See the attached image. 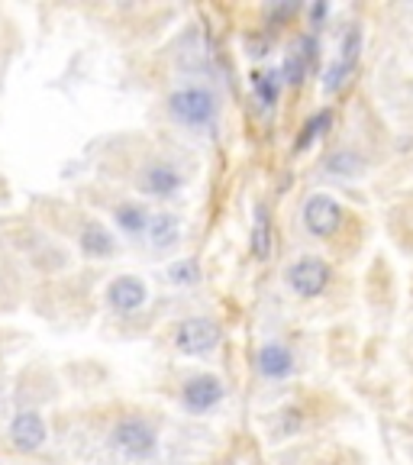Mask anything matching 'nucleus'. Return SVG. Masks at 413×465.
<instances>
[{
	"instance_id": "1",
	"label": "nucleus",
	"mask_w": 413,
	"mask_h": 465,
	"mask_svg": "<svg viewBox=\"0 0 413 465\" xmlns=\"http://www.w3.org/2000/svg\"><path fill=\"white\" fill-rule=\"evenodd\" d=\"M169 110L184 126H206L216 116V97L206 87H181L169 97Z\"/></svg>"
},
{
	"instance_id": "2",
	"label": "nucleus",
	"mask_w": 413,
	"mask_h": 465,
	"mask_svg": "<svg viewBox=\"0 0 413 465\" xmlns=\"http://www.w3.org/2000/svg\"><path fill=\"white\" fill-rule=\"evenodd\" d=\"M114 446L130 459H149L159 446V433L146 417H123L110 433Z\"/></svg>"
},
{
	"instance_id": "3",
	"label": "nucleus",
	"mask_w": 413,
	"mask_h": 465,
	"mask_svg": "<svg viewBox=\"0 0 413 465\" xmlns=\"http://www.w3.org/2000/svg\"><path fill=\"white\" fill-rule=\"evenodd\" d=\"M223 340V330L216 320L210 317H191L181 320L175 330V349L181 356H206L214 352Z\"/></svg>"
},
{
	"instance_id": "4",
	"label": "nucleus",
	"mask_w": 413,
	"mask_h": 465,
	"mask_svg": "<svg viewBox=\"0 0 413 465\" xmlns=\"http://www.w3.org/2000/svg\"><path fill=\"white\" fill-rule=\"evenodd\" d=\"M359 55H362V30L359 26H349V30L343 32V42H339L336 62L329 65L326 75H323V87H326L329 94L345 85V78L353 75L355 65H359Z\"/></svg>"
},
{
	"instance_id": "5",
	"label": "nucleus",
	"mask_w": 413,
	"mask_h": 465,
	"mask_svg": "<svg viewBox=\"0 0 413 465\" xmlns=\"http://www.w3.org/2000/svg\"><path fill=\"white\" fill-rule=\"evenodd\" d=\"M288 285L294 295L300 297H317L326 291L329 285V265L317 256H304L288 269Z\"/></svg>"
},
{
	"instance_id": "6",
	"label": "nucleus",
	"mask_w": 413,
	"mask_h": 465,
	"mask_svg": "<svg viewBox=\"0 0 413 465\" xmlns=\"http://www.w3.org/2000/svg\"><path fill=\"white\" fill-rule=\"evenodd\" d=\"M343 223V207H339L336 197H329V194H314V197H307L304 204V226L314 236L326 240L333 232L339 230Z\"/></svg>"
},
{
	"instance_id": "7",
	"label": "nucleus",
	"mask_w": 413,
	"mask_h": 465,
	"mask_svg": "<svg viewBox=\"0 0 413 465\" xmlns=\"http://www.w3.org/2000/svg\"><path fill=\"white\" fill-rule=\"evenodd\" d=\"M223 381L216 378V375H197V378H191L188 385L181 388V401L188 411L194 414H204L210 411V407H216V404L223 401Z\"/></svg>"
},
{
	"instance_id": "8",
	"label": "nucleus",
	"mask_w": 413,
	"mask_h": 465,
	"mask_svg": "<svg viewBox=\"0 0 413 465\" xmlns=\"http://www.w3.org/2000/svg\"><path fill=\"white\" fill-rule=\"evenodd\" d=\"M49 430H46V420L39 417L36 411H23L16 414L10 420V442H14L20 452H36L42 450V442H46Z\"/></svg>"
},
{
	"instance_id": "9",
	"label": "nucleus",
	"mask_w": 413,
	"mask_h": 465,
	"mask_svg": "<svg viewBox=\"0 0 413 465\" xmlns=\"http://www.w3.org/2000/svg\"><path fill=\"white\" fill-rule=\"evenodd\" d=\"M107 301L110 307L120 310V314H133V310H139L149 301V287L146 281L136 278V275H120V278L110 281Z\"/></svg>"
},
{
	"instance_id": "10",
	"label": "nucleus",
	"mask_w": 413,
	"mask_h": 465,
	"mask_svg": "<svg viewBox=\"0 0 413 465\" xmlns=\"http://www.w3.org/2000/svg\"><path fill=\"white\" fill-rule=\"evenodd\" d=\"M136 185H139V191H142V194H155V197H169V194L181 191L184 178H181V171L171 169V165L155 162V165H149V169L142 171V175H139Z\"/></svg>"
},
{
	"instance_id": "11",
	"label": "nucleus",
	"mask_w": 413,
	"mask_h": 465,
	"mask_svg": "<svg viewBox=\"0 0 413 465\" xmlns=\"http://www.w3.org/2000/svg\"><path fill=\"white\" fill-rule=\"evenodd\" d=\"M255 365H259V372L265 375V378H284V375L294 372V356L281 342H265V346L259 349Z\"/></svg>"
},
{
	"instance_id": "12",
	"label": "nucleus",
	"mask_w": 413,
	"mask_h": 465,
	"mask_svg": "<svg viewBox=\"0 0 413 465\" xmlns=\"http://www.w3.org/2000/svg\"><path fill=\"white\" fill-rule=\"evenodd\" d=\"M146 236H149V246L165 252V249H171L181 240V220H178L175 214H155V217H149Z\"/></svg>"
},
{
	"instance_id": "13",
	"label": "nucleus",
	"mask_w": 413,
	"mask_h": 465,
	"mask_svg": "<svg viewBox=\"0 0 413 465\" xmlns=\"http://www.w3.org/2000/svg\"><path fill=\"white\" fill-rule=\"evenodd\" d=\"M81 252L91 259H107L116 252V240L114 232H107V226L100 223H91L85 226V232H81Z\"/></svg>"
},
{
	"instance_id": "14",
	"label": "nucleus",
	"mask_w": 413,
	"mask_h": 465,
	"mask_svg": "<svg viewBox=\"0 0 413 465\" xmlns=\"http://www.w3.org/2000/svg\"><path fill=\"white\" fill-rule=\"evenodd\" d=\"M116 223H120V230L123 232H146V226H149V214H146V207H139V204H120L116 207Z\"/></svg>"
},
{
	"instance_id": "15",
	"label": "nucleus",
	"mask_w": 413,
	"mask_h": 465,
	"mask_svg": "<svg viewBox=\"0 0 413 465\" xmlns=\"http://www.w3.org/2000/svg\"><path fill=\"white\" fill-rule=\"evenodd\" d=\"M252 252L255 259L271 256V223H268V210H255V226H252Z\"/></svg>"
},
{
	"instance_id": "16",
	"label": "nucleus",
	"mask_w": 413,
	"mask_h": 465,
	"mask_svg": "<svg viewBox=\"0 0 413 465\" xmlns=\"http://www.w3.org/2000/svg\"><path fill=\"white\" fill-rule=\"evenodd\" d=\"M169 278H171V285L191 287L200 281V265L194 262V259H178V262L169 269Z\"/></svg>"
},
{
	"instance_id": "17",
	"label": "nucleus",
	"mask_w": 413,
	"mask_h": 465,
	"mask_svg": "<svg viewBox=\"0 0 413 465\" xmlns=\"http://www.w3.org/2000/svg\"><path fill=\"white\" fill-rule=\"evenodd\" d=\"M307 59H310L307 52H291L288 59H284L281 75H284V81H288V85H300V81H304V75H307Z\"/></svg>"
},
{
	"instance_id": "18",
	"label": "nucleus",
	"mask_w": 413,
	"mask_h": 465,
	"mask_svg": "<svg viewBox=\"0 0 413 465\" xmlns=\"http://www.w3.org/2000/svg\"><path fill=\"white\" fill-rule=\"evenodd\" d=\"M326 126H329V114L323 110V114H317L314 120H310V123L304 126V132H300V140H298V152H300V149L310 146V142H314L317 136H320V132L326 130Z\"/></svg>"
},
{
	"instance_id": "19",
	"label": "nucleus",
	"mask_w": 413,
	"mask_h": 465,
	"mask_svg": "<svg viewBox=\"0 0 413 465\" xmlns=\"http://www.w3.org/2000/svg\"><path fill=\"white\" fill-rule=\"evenodd\" d=\"M326 169L329 171H339V175H355V171H362V162L355 159L353 152H336L326 162Z\"/></svg>"
},
{
	"instance_id": "20",
	"label": "nucleus",
	"mask_w": 413,
	"mask_h": 465,
	"mask_svg": "<svg viewBox=\"0 0 413 465\" xmlns=\"http://www.w3.org/2000/svg\"><path fill=\"white\" fill-rule=\"evenodd\" d=\"M255 91L262 94L265 104H275L278 97V75H255Z\"/></svg>"
}]
</instances>
